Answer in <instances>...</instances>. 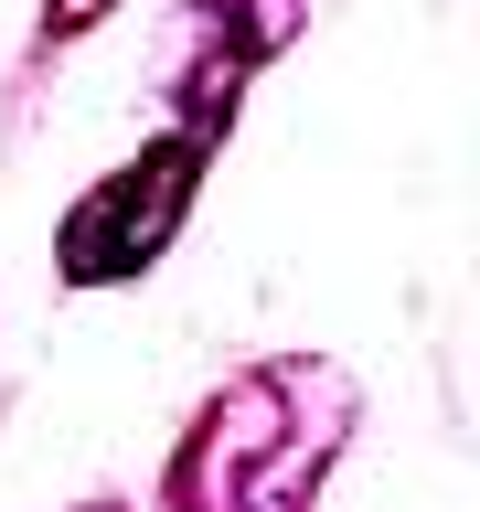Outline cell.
<instances>
[{
	"label": "cell",
	"instance_id": "6da1fadb",
	"mask_svg": "<svg viewBox=\"0 0 480 512\" xmlns=\"http://www.w3.org/2000/svg\"><path fill=\"white\" fill-rule=\"evenodd\" d=\"M299 395H310V363L235 374L203 406V427L182 438V459H171V502L182 512H299L331 438H342V427H310Z\"/></svg>",
	"mask_w": 480,
	"mask_h": 512
},
{
	"label": "cell",
	"instance_id": "7a4b0ae2",
	"mask_svg": "<svg viewBox=\"0 0 480 512\" xmlns=\"http://www.w3.org/2000/svg\"><path fill=\"white\" fill-rule=\"evenodd\" d=\"M203 150L214 139H160V150H139L118 171V182H96L86 203H75V224H64V278H128V267H150L160 246H171V224H182L192 203V171H203Z\"/></svg>",
	"mask_w": 480,
	"mask_h": 512
},
{
	"label": "cell",
	"instance_id": "3957f363",
	"mask_svg": "<svg viewBox=\"0 0 480 512\" xmlns=\"http://www.w3.org/2000/svg\"><path fill=\"white\" fill-rule=\"evenodd\" d=\"M96 11H107V0H54V32H86Z\"/></svg>",
	"mask_w": 480,
	"mask_h": 512
}]
</instances>
